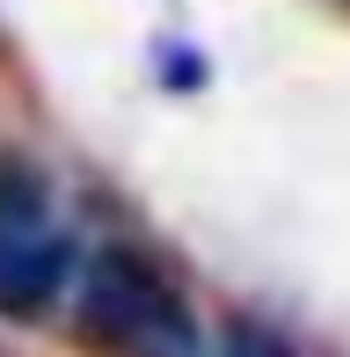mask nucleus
Instances as JSON below:
<instances>
[{
    "label": "nucleus",
    "instance_id": "1",
    "mask_svg": "<svg viewBox=\"0 0 350 357\" xmlns=\"http://www.w3.org/2000/svg\"><path fill=\"white\" fill-rule=\"evenodd\" d=\"M81 321L102 350L117 357H204L197 321H190V299L175 291L146 255H95L88 284H81Z\"/></svg>",
    "mask_w": 350,
    "mask_h": 357
},
{
    "label": "nucleus",
    "instance_id": "2",
    "mask_svg": "<svg viewBox=\"0 0 350 357\" xmlns=\"http://www.w3.org/2000/svg\"><path fill=\"white\" fill-rule=\"evenodd\" d=\"M73 278V234L52 212V190L22 168L0 160V314L29 321L66 291Z\"/></svg>",
    "mask_w": 350,
    "mask_h": 357
},
{
    "label": "nucleus",
    "instance_id": "3",
    "mask_svg": "<svg viewBox=\"0 0 350 357\" xmlns=\"http://www.w3.org/2000/svg\"><path fill=\"white\" fill-rule=\"evenodd\" d=\"M227 357H292V350H284V343H277L270 328H256V321H241V328L227 335Z\"/></svg>",
    "mask_w": 350,
    "mask_h": 357
}]
</instances>
